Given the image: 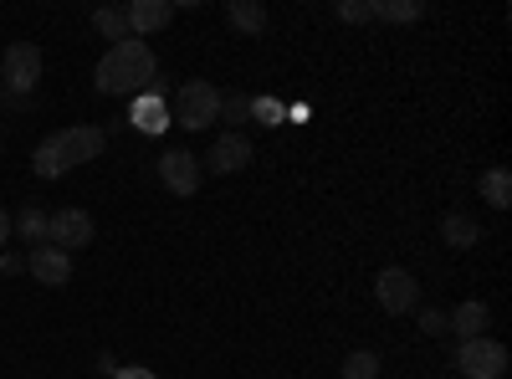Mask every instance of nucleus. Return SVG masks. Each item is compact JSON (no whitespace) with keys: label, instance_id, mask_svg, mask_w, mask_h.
<instances>
[{"label":"nucleus","instance_id":"14","mask_svg":"<svg viewBox=\"0 0 512 379\" xmlns=\"http://www.w3.org/2000/svg\"><path fill=\"white\" fill-rule=\"evenodd\" d=\"M226 21H231L241 36H262V31H267V6H262V0H231Z\"/></svg>","mask_w":512,"mask_h":379},{"label":"nucleus","instance_id":"15","mask_svg":"<svg viewBox=\"0 0 512 379\" xmlns=\"http://www.w3.org/2000/svg\"><path fill=\"white\" fill-rule=\"evenodd\" d=\"M477 190H482V200H487L492 210H507V205H512V175L502 170V164H492V170L477 180Z\"/></svg>","mask_w":512,"mask_h":379},{"label":"nucleus","instance_id":"1","mask_svg":"<svg viewBox=\"0 0 512 379\" xmlns=\"http://www.w3.org/2000/svg\"><path fill=\"white\" fill-rule=\"evenodd\" d=\"M154 82H159V62H154V47L139 36L108 47V57L93 72V88L108 98H144V93H154Z\"/></svg>","mask_w":512,"mask_h":379},{"label":"nucleus","instance_id":"2","mask_svg":"<svg viewBox=\"0 0 512 379\" xmlns=\"http://www.w3.org/2000/svg\"><path fill=\"white\" fill-rule=\"evenodd\" d=\"M103 144H108V134L98 129V123H72V129H57V134H47L36 144L31 170L41 180H62L67 170H77V164H93L103 154Z\"/></svg>","mask_w":512,"mask_h":379},{"label":"nucleus","instance_id":"28","mask_svg":"<svg viewBox=\"0 0 512 379\" xmlns=\"http://www.w3.org/2000/svg\"><path fill=\"white\" fill-rule=\"evenodd\" d=\"M0 139H6V134H0Z\"/></svg>","mask_w":512,"mask_h":379},{"label":"nucleus","instance_id":"17","mask_svg":"<svg viewBox=\"0 0 512 379\" xmlns=\"http://www.w3.org/2000/svg\"><path fill=\"white\" fill-rule=\"evenodd\" d=\"M11 231H16V236H21V241H26L31 251H36V246H47V210H36V205H26L21 216L11 221Z\"/></svg>","mask_w":512,"mask_h":379},{"label":"nucleus","instance_id":"21","mask_svg":"<svg viewBox=\"0 0 512 379\" xmlns=\"http://www.w3.org/2000/svg\"><path fill=\"white\" fill-rule=\"evenodd\" d=\"M221 123H231L226 134H241V123H251V98L246 93H221Z\"/></svg>","mask_w":512,"mask_h":379},{"label":"nucleus","instance_id":"11","mask_svg":"<svg viewBox=\"0 0 512 379\" xmlns=\"http://www.w3.org/2000/svg\"><path fill=\"white\" fill-rule=\"evenodd\" d=\"M123 16H128V31L144 41L175 21V0H134V6H123Z\"/></svg>","mask_w":512,"mask_h":379},{"label":"nucleus","instance_id":"24","mask_svg":"<svg viewBox=\"0 0 512 379\" xmlns=\"http://www.w3.org/2000/svg\"><path fill=\"white\" fill-rule=\"evenodd\" d=\"M420 313V333H425V339H441V333H446V313L441 308H415Z\"/></svg>","mask_w":512,"mask_h":379},{"label":"nucleus","instance_id":"18","mask_svg":"<svg viewBox=\"0 0 512 379\" xmlns=\"http://www.w3.org/2000/svg\"><path fill=\"white\" fill-rule=\"evenodd\" d=\"M369 11H374L379 21H395V26H405V21H420V16H425L420 0H369Z\"/></svg>","mask_w":512,"mask_h":379},{"label":"nucleus","instance_id":"12","mask_svg":"<svg viewBox=\"0 0 512 379\" xmlns=\"http://www.w3.org/2000/svg\"><path fill=\"white\" fill-rule=\"evenodd\" d=\"M128 129H139V134H164L169 129V103L159 93V82H154V93L128 103Z\"/></svg>","mask_w":512,"mask_h":379},{"label":"nucleus","instance_id":"29","mask_svg":"<svg viewBox=\"0 0 512 379\" xmlns=\"http://www.w3.org/2000/svg\"><path fill=\"white\" fill-rule=\"evenodd\" d=\"M0 93H6V88H0Z\"/></svg>","mask_w":512,"mask_h":379},{"label":"nucleus","instance_id":"27","mask_svg":"<svg viewBox=\"0 0 512 379\" xmlns=\"http://www.w3.org/2000/svg\"><path fill=\"white\" fill-rule=\"evenodd\" d=\"M6 241H11V216L0 210V246H6Z\"/></svg>","mask_w":512,"mask_h":379},{"label":"nucleus","instance_id":"23","mask_svg":"<svg viewBox=\"0 0 512 379\" xmlns=\"http://www.w3.org/2000/svg\"><path fill=\"white\" fill-rule=\"evenodd\" d=\"M333 16H338V21H349V26H364V21H374L369 0H338V6H333Z\"/></svg>","mask_w":512,"mask_h":379},{"label":"nucleus","instance_id":"13","mask_svg":"<svg viewBox=\"0 0 512 379\" xmlns=\"http://www.w3.org/2000/svg\"><path fill=\"white\" fill-rule=\"evenodd\" d=\"M487 323H492V308L482 298H472V303H461L456 313H446V333H456L461 344L466 339H487Z\"/></svg>","mask_w":512,"mask_h":379},{"label":"nucleus","instance_id":"9","mask_svg":"<svg viewBox=\"0 0 512 379\" xmlns=\"http://www.w3.org/2000/svg\"><path fill=\"white\" fill-rule=\"evenodd\" d=\"M200 164H205V175H241L251 164V139L246 134H221Z\"/></svg>","mask_w":512,"mask_h":379},{"label":"nucleus","instance_id":"8","mask_svg":"<svg viewBox=\"0 0 512 379\" xmlns=\"http://www.w3.org/2000/svg\"><path fill=\"white\" fill-rule=\"evenodd\" d=\"M159 180H164L169 195H195V190L205 185V164H200L190 149H169V154L159 159Z\"/></svg>","mask_w":512,"mask_h":379},{"label":"nucleus","instance_id":"10","mask_svg":"<svg viewBox=\"0 0 512 379\" xmlns=\"http://www.w3.org/2000/svg\"><path fill=\"white\" fill-rule=\"evenodd\" d=\"M26 272L41 287H67L72 282V257L57 251V246H36V251H26Z\"/></svg>","mask_w":512,"mask_h":379},{"label":"nucleus","instance_id":"20","mask_svg":"<svg viewBox=\"0 0 512 379\" xmlns=\"http://www.w3.org/2000/svg\"><path fill=\"white\" fill-rule=\"evenodd\" d=\"M251 118L262 123V129H277V123H287V103L272 98V93H256L251 98Z\"/></svg>","mask_w":512,"mask_h":379},{"label":"nucleus","instance_id":"3","mask_svg":"<svg viewBox=\"0 0 512 379\" xmlns=\"http://www.w3.org/2000/svg\"><path fill=\"white\" fill-rule=\"evenodd\" d=\"M169 123H180V129H190V134L221 123V88H216V82H205V77L180 82V93L169 98Z\"/></svg>","mask_w":512,"mask_h":379},{"label":"nucleus","instance_id":"26","mask_svg":"<svg viewBox=\"0 0 512 379\" xmlns=\"http://www.w3.org/2000/svg\"><path fill=\"white\" fill-rule=\"evenodd\" d=\"M0 272H26V257H16V251H0Z\"/></svg>","mask_w":512,"mask_h":379},{"label":"nucleus","instance_id":"25","mask_svg":"<svg viewBox=\"0 0 512 379\" xmlns=\"http://www.w3.org/2000/svg\"><path fill=\"white\" fill-rule=\"evenodd\" d=\"M108 379H159L154 369H144V364H128V369H113Z\"/></svg>","mask_w":512,"mask_h":379},{"label":"nucleus","instance_id":"19","mask_svg":"<svg viewBox=\"0 0 512 379\" xmlns=\"http://www.w3.org/2000/svg\"><path fill=\"white\" fill-rule=\"evenodd\" d=\"M93 26H98V36H108L113 47L118 41H128L134 31H128V16H123V6H103V11H93Z\"/></svg>","mask_w":512,"mask_h":379},{"label":"nucleus","instance_id":"6","mask_svg":"<svg viewBox=\"0 0 512 379\" xmlns=\"http://www.w3.org/2000/svg\"><path fill=\"white\" fill-rule=\"evenodd\" d=\"M93 216L88 210H77V205H62V210H52L47 216V246H57V251H82V246H93Z\"/></svg>","mask_w":512,"mask_h":379},{"label":"nucleus","instance_id":"7","mask_svg":"<svg viewBox=\"0 0 512 379\" xmlns=\"http://www.w3.org/2000/svg\"><path fill=\"white\" fill-rule=\"evenodd\" d=\"M456 369L466 379H502L507 374V349L497 339H466L456 349Z\"/></svg>","mask_w":512,"mask_h":379},{"label":"nucleus","instance_id":"5","mask_svg":"<svg viewBox=\"0 0 512 379\" xmlns=\"http://www.w3.org/2000/svg\"><path fill=\"white\" fill-rule=\"evenodd\" d=\"M374 298H379V308L390 313V318H405V313L420 308V282H415V272H405V267H384V272L374 277Z\"/></svg>","mask_w":512,"mask_h":379},{"label":"nucleus","instance_id":"22","mask_svg":"<svg viewBox=\"0 0 512 379\" xmlns=\"http://www.w3.org/2000/svg\"><path fill=\"white\" fill-rule=\"evenodd\" d=\"M344 379H379V354L374 349H354L344 359Z\"/></svg>","mask_w":512,"mask_h":379},{"label":"nucleus","instance_id":"16","mask_svg":"<svg viewBox=\"0 0 512 379\" xmlns=\"http://www.w3.org/2000/svg\"><path fill=\"white\" fill-rule=\"evenodd\" d=\"M441 241L446 246H477L482 241V226L472 216H461V210H451V216L441 221Z\"/></svg>","mask_w":512,"mask_h":379},{"label":"nucleus","instance_id":"4","mask_svg":"<svg viewBox=\"0 0 512 379\" xmlns=\"http://www.w3.org/2000/svg\"><path fill=\"white\" fill-rule=\"evenodd\" d=\"M41 82V47L36 41H11L6 62H0V88H6L16 103H26Z\"/></svg>","mask_w":512,"mask_h":379}]
</instances>
